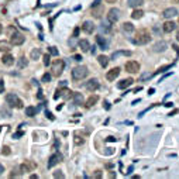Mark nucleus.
<instances>
[{
  "instance_id": "f257e3e1",
  "label": "nucleus",
  "mask_w": 179,
  "mask_h": 179,
  "mask_svg": "<svg viewBox=\"0 0 179 179\" xmlns=\"http://www.w3.org/2000/svg\"><path fill=\"white\" fill-rule=\"evenodd\" d=\"M150 40H151V37H150V31H148L147 28H141V30H138L137 34H135L134 42L138 44V45H144V44H148Z\"/></svg>"
},
{
  "instance_id": "f03ea898",
  "label": "nucleus",
  "mask_w": 179,
  "mask_h": 179,
  "mask_svg": "<svg viewBox=\"0 0 179 179\" xmlns=\"http://www.w3.org/2000/svg\"><path fill=\"white\" fill-rule=\"evenodd\" d=\"M6 103H7V106L14 107V109H21L23 107V100L14 93H9L6 96Z\"/></svg>"
},
{
  "instance_id": "7ed1b4c3",
  "label": "nucleus",
  "mask_w": 179,
  "mask_h": 179,
  "mask_svg": "<svg viewBox=\"0 0 179 179\" xmlns=\"http://www.w3.org/2000/svg\"><path fill=\"white\" fill-rule=\"evenodd\" d=\"M87 74H89V71H87L86 66H76V68H74V71H72V78H74L75 80H80V79L86 78Z\"/></svg>"
},
{
  "instance_id": "20e7f679",
  "label": "nucleus",
  "mask_w": 179,
  "mask_h": 179,
  "mask_svg": "<svg viewBox=\"0 0 179 179\" xmlns=\"http://www.w3.org/2000/svg\"><path fill=\"white\" fill-rule=\"evenodd\" d=\"M64 68H65V62L62 59L54 61V64H52V75L54 76H59L64 72Z\"/></svg>"
},
{
  "instance_id": "39448f33",
  "label": "nucleus",
  "mask_w": 179,
  "mask_h": 179,
  "mask_svg": "<svg viewBox=\"0 0 179 179\" xmlns=\"http://www.w3.org/2000/svg\"><path fill=\"white\" fill-rule=\"evenodd\" d=\"M11 37H10V44L11 45H21L24 42V37L20 34V32H17V31H14L13 28H11Z\"/></svg>"
},
{
  "instance_id": "423d86ee",
  "label": "nucleus",
  "mask_w": 179,
  "mask_h": 179,
  "mask_svg": "<svg viewBox=\"0 0 179 179\" xmlns=\"http://www.w3.org/2000/svg\"><path fill=\"white\" fill-rule=\"evenodd\" d=\"M72 93L69 89H66V87H58V90H56V93L54 95V99H58V97H65V99H69V97H72Z\"/></svg>"
},
{
  "instance_id": "0eeeda50",
  "label": "nucleus",
  "mask_w": 179,
  "mask_h": 179,
  "mask_svg": "<svg viewBox=\"0 0 179 179\" xmlns=\"http://www.w3.org/2000/svg\"><path fill=\"white\" fill-rule=\"evenodd\" d=\"M126 71L130 74H135L140 71V64L137 61H129V62H126Z\"/></svg>"
},
{
  "instance_id": "6e6552de",
  "label": "nucleus",
  "mask_w": 179,
  "mask_h": 179,
  "mask_svg": "<svg viewBox=\"0 0 179 179\" xmlns=\"http://www.w3.org/2000/svg\"><path fill=\"white\" fill-rule=\"evenodd\" d=\"M120 19V10L119 9H110L109 10V13H107V20L110 21V23H116L117 20Z\"/></svg>"
},
{
  "instance_id": "1a4fd4ad",
  "label": "nucleus",
  "mask_w": 179,
  "mask_h": 179,
  "mask_svg": "<svg viewBox=\"0 0 179 179\" xmlns=\"http://www.w3.org/2000/svg\"><path fill=\"white\" fill-rule=\"evenodd\" d=\"M37 168V165L34 164V162H31V161H24L23 164L20 165V171L21 172H31V171H34Z\"/></svg>"
},
{
  "instance_id": "9d476101",
  "label": "nucleus",
  "mask_w": 179,
  "mask_h": 179,
  "mask_svg": "<svg viewBox=\"0 0 179 179\" xmlns=\"http://www.w3.org/2000/svg\"><path fill=\"white\" fill-rule=\"evenodd\" d=\"M62 154H59V152H56V154H54V155L50 158V161H48V168H52V166H55L56 164H59L61 161H62Z\"/></svg>"
},
{
  "instance_id": "9b49d317",
  "label": "nucleus",
  "mask_w": 179,
  "mask_h": 179,
  "mask_svg": "<svg viewBox=\"0 0 179 179\" xmlns=\"http://www.w3.org/2000/svg\"><path fill=\"white\" fill-rule=\"evenodd\" d=\"M82 30L86 32V34H92V32L96 30V26L93 24V21H89V20H87V21H85V23H83Z\"/></svg>"
},
{
  "instance_id": "f8f14e48",
  "label": "nucleus",
  "mask_w": 179,
  "mask_h": 179,
  "mask_svg": "<svg viewBox=\"0 0 179 179\" xmlns=\"http://www.w3.org/2000/svg\"><path fill=\"white\" fill-rule=\"evenodd\" d=\"M119 75H120V69L119 68H113L106 74V79L110 80V82H113V80H116V78H117Z\"/></svg>"
},
{
  "instance_id": "ddd939ff",
  "label": "nucleus",
  "mask_w": 179,
  "mask_h": 179,
  "mask_svg": "<svg viewBox=\"0 0 179 179\" xmlns=\"http://www.w3.org/2000/svg\"><path fill=\"white\" fill-rule=\"evenodd\" d=\"M99 86H100V85H99V80H97V79H90V80L86 83V89H87V90H90V92L97 90Z\"/></svg>"
},
{
  "instance_id": "4468645a",
  "label": "nucleus",
  "mask_w": 179,
  "mask_h": 179,
  "mask_svg": "<svg viewBox=\"0 0 179 179\" xmlns=\"http://www.w3.org/2000/svg\"><path fill=\"white\" fill-rule=\"evenodd\" d=\"M133 82H134V80L131 78L123 79V80H120V82L117 83V87H119V89H126V87L131 86V85H133Z\"/></svg>"
},
{
  "instance_id": "2eb2a0df",
  "label": "nucleus",
  "mask_w": 179,
  "mask_h": 179,
  "mask_svg": "<svg viewBox=\"0 0 179 179\" xmlns=\"http://www.w3.org/2000/svg\"><path fill=\"white\" fill-rule=\"evenodd\" d=\"M178 14V10L175 7H169V9H165L164 10V17L165 19H171V17H175Z\"/></svg>"
},
{
  "instance_id": "dca6fc26",
  "label": "nucleus",
  "mask_w": 179,
  "mask_h": 179,
  "mask_svg": "<svg viewBox=\"0 0 179 179\" xmlns=\"http://www.w3.org/2000/svg\"><path fill=\"white\" fill-rule=\"evenodd\" d=\"M131 55V51H116L111 54V59H117L120 56H130Z\"/></svg>"
},
{
  "instance_id": "f3484780",
  "label": "nucleus",
  "mask_w": 179,
  "mask_h": 179,
  "mask_svg": "<svg viewBox=\"0 0 179 179\" xmlns=\"http://www.w3.org/2000/svg\"><path fill=\"white\" fill-rule=\"evenodd\" d=\"M176 28V24L174 23V21H166V23H164V26H162V30L165 32H172Z\"/></svg>"
},
{
  "instance_id": "a211bd4d",
  "label": "nucleus",
  "mask_w": 179,
  "mask_h": 179,
  "mask_svg": "<svg viewBox=\"0 0 179 179\" xmlns=\"http://www.w3.org/2000/svg\"><path fill=\"white\" fill-rule=\"evenodd\" d=\"M2 62H3L5 65H7V66H10V65L14 64V56L10 55V54H5L3 58H2Z\"/></svg>"
},
{
  "instance_id": "6ab92c4d",
  "label": "nucleus",
  "mask_w": 179,
  "mask_h": 179,
  "mask_svg": "<svg viewBox=\"0 0 179 179\" xmlns=\"http://www.w3.org/2000/svg\"><path fill=\"white\" fill-rule=\"evenodd\" d=\"M85 140H86V138H85V135H83V134H80L79 131H76V133H75L74 142L76 144V145H82L83 142H85Z\"/></svg>"
},
{
  "instance_id": "aec40b11",
  "label": "nucleus",
  "mask_w": 179,
  "mask_h": 179,
  "mask_svg": "<svg viewBox=\"0 0 179 179\" xmlns=\"http://www.w3.org/2000/svg\"><path fill=\"white\" fill-rule=\"evenodd\" d=\"M96 42H97V45L100 47V50H107V42H106V40L102 35H97L96 37Z\"/></svg>"
},
{
  "instance_id": "412c9836",
  "label": "nucleus",
  "mask_w": 179,
  "mask_h": 179,
  "mask_svg": "<svg viewBox=\"0 0 179 179\" xmlns=\"http://www.w3.org/2000/svg\"><path fill=\"white\" fill-rule=\"evenodd\" d=\"M165 50H166V42L165 41H159L154 45V51H155V52H161V51H165Z\"/></svg>"
},
{
  "instance_id": "4be33fe9",
  "label": "nucleus",
  "mask_w": 179,
  "mask_h": 179,
  "mask_svg": "<svg viewBox=\"0 0 179 179\" xmlns=\"http://www.w3.org/2000/svg\"><path fill=\"white\" fill-rule=\"evenodd\" d=\"M97 100H99V97H97L96 95H92V96H90V97H89V99L86 100V107H89V109H90L92 106L96 105Z\"/></svg>"
},
{
  "instance_id": "5701e85b",
  "label": "nucleus",
  "mask_w": 179,
  "mask_h": 179,
  "mask_svg": "<svg viewBox=\"0 0 179 179\" xmlns=\"http://www.w3.org/2000/svg\"><path fill=\"white\" fill-rule=\"evenodd\" d=\"M11 50V44L9 41H0V51L3 52H9Z\"/></svg>"
},
{
  "instance_id": "b1692460",
  "label": "nucleus",
  "mask_w": 179,
  "mask_h": 179,
  "mask_svg": "<svg viewBox=\"0 0 179 179\" xmlns=\"http://www.w3.org/2000/svg\"><path fill=\"white\" fill-rule=\"evenodd\" d=\"M72 97H74V102H75V105L76 106H79V105H82L83 103L82 93H72Z\"/></svg>"
},
{
  "instance_id": "393cba45",
  "label": "nucleus",
  "mask_w": 179,
  "mask_h": 179,
  "mask_svg": "<svg viewBox=\"0 0 179 179\" xmlns=\"http://www.w3.org/2000/svg\"><path fill=\"white\" fill-rule=\"evenodd\" d=\"M38 110H40V107H27L26 109V116H30V117H32V116H35L38 113Z\"/></svg>"
},
{
  "instance_id": "a878e982",
  "label": "nucleus",
  "mask_w": 179,
  "mask_h": 179,
  "mask_svg": "<svg viewBox=\"0 0 179 179\" xmlns=\"http://www.w3.org/2000/svg\"><path fill=\"white\" fill-rule=\"evenodd\" d=\"M110 21L107 20V21H103L102 23V26H100V30L102 31H105V32H110L111 31V26H110Z\"/></svg>"
},
{
  "instance_id": "bb28decb",
  "label": "nucleus",
  "mask_w": 179,
  "mask_h": 179,
  "mask_svg": "<svg viewBox=\"0 0 179 179\" xmlns=\"http://www.w3.org/2000/svg\"><path fill=\"white\" fill-rule=\"evenodd\" d=\"M102 11H103V7H102L100 5L96 6V7H92V13H93V16H95L96 19H99V17L102 16Z\"/></svg>"
},
{
  "instance_id": "cd10ccee",
  "label": "nucleus",
  "mask_w": 179,
  "mask_h": 179,
  "mask_svg": "<svg viewBox=\"0 0 179 179\" xmlns=\"http://www.w3.org/2000/svg\"><path fill=\"white\" fill-rule=\"evenodd\" d=\"M79 47H80V50H82L83 52H86V51H89V48H90V44H89L87 40H82V41H79Z\"/></svg>"
},
{
  "instance_id": "c85d7f7f",
  "label": "nucleus",
  "mask_w": 179,
  "mask_h": 179,
  "mask_svg": "<svg viewBox=\"0 0 179 179\" xmlns=\"http://www.w3.org/2000/svg\"><path fill=\"white\" fill-rule=\"evenodd\" d=\"M121 30H123L124 32H127V34H129V32L134 31V26L131 23H124L123 26H121Z\"/></svg>"
},
{
  "instance_id": "c756f323",
  "label": "nucleus",
  "mask_w": 179,
  "mask_h": 179,
  "mask_svg": "<svg viewBox=\"0 0 179 179\" xmlns=\"http://www.w3.org/2000/svg\"><path fill=\"white\" fill-rule=\"evenodd\" d=\"M97 61H99V64H100L103 68H106V66L109 65V58L105 55H99L97 56Z\"/></svg>"
},
{
  "instance_id": "7c9ffc66",
  "label": "nucleus",
  "mask_w": 179,
  "mask_h": 179,
  "mask_svg": "<svg viewBox=\"0 0 179 179\" xmlns=\"http://www.w3.org/2000/svg\"><path fill=\"white\" fill-rule=\"evenodd\" d=\"M144 3V0H127V5L130 7H140Z\"/></svg>"
},
{
  "instance_id": "2f4dec72",
  "label": "nucleus",
  "mask_w": 179,
  "mask_h": 179,
  "mask_svg": "<svg viewBox=\"0 0 179 179\" xmlns=\"http://www.w3.org/2000/svg\"><path fill=\"white\" fill-rule=\"evenodd\" d=\"M27 65H28V59H27V58H24V56H21V58L17 61V66H19V69L26 68Z\"/></svg>"
},
{
  "instance_id": "473e14b6",
  "label": "nucleus",
  "mask_w": 179,
  "mask_h": 179,
  "mask_svg": "<svg viewBox=\"0 0 179 179\" xmlns=\"http://www.w3.org/2000/svg\"><path fill=\"white\" fill-rule=\"evenodd\" d=\"M142 14H144V11H142V10H134L133 13H131V17H133L134 20H138V19H141L142 17Z\"/></svg>"
},
{
  "instance_id": "72a5a7b5",
  "label": "nucleus",
  "mask_w": 179,
  "mask_h": 179,
  "mask_svg": "<svg viewBox=\"0 0 179 179\" xmlns=\"http://www.w3.org/2000/svg\"><path fill=\"white\" fill-rule=\"evenodd\" d=\"M172 65H174V64H172ZM172 65H164V66H161V68L156 69L155 74H154V75H158V74H162V72H165V71H168V69L172 68Z\"/></svg>"
},
{
  "instance_id": "f704fd0d",
  "label": "nucleus",
  "mask_w": 179,
  "mask_h": 179,
  "mask_svg": "<svg viewBox=\"0 0 179 179\" xmlns=\"http://www.w3.org/2000/svg\"><path fill=\"white\" fill-rule=\"evenodd\" d=\"M40 55H41V51H40V48H35V50L31 51V59H38Z\"/></svg>"
},
{
  "instance_id": "c9c22d12",
  "label": "nucleus",
  "mask_w": 179,
  "mask_h": 179,
  "mask_svg": "<svg viewBox=\"0 0 179 179\" xmlns=\"http://www.w3.org/2000/svg\"><path fill=\"white\" fill-rule=\"evenodd\" d=\"M42 59H44V65H45V66H48V65H50V62H51V56L48 55V54H45V55L42 56Z\"/></svg>"
},
{
  "instance_id": "e433bc0d",
  "label": "nucleus",
  "mask_w": 179,
  "mask_h": 179,
  "mask_svg": "<svg viewBox=\"0 0 179 179\" xmlns=\"http://www.w3.org/2000/svg\"><path fill=\"white\" fill-rule=\"evenodd\" d=\"M48 51H50L51 55H58V54H59V52H58V50H56L55 47H50V48H48Z\"/></svg>"
},
{
  "instance_id": "4c0bfd02",
  "label": "nucleus",
  "mask_w": 179,
  "mask_h": 179,
  "mask_svg": "<svg viewBox=\"0 0 179 179\" xmlns=\"http://www.w3.org/2000/svg\"><path fill=\"white\" fill-rule=\"evenodd\" d=\"M50 80H51V75L50 74H44V75H42V82L48 83Z\"/></svg>"
},
{
  "instance_id": "58836bf2",
  "label": "nucleus",
  "mask_w": 179,
  "mask_h": 179,
  "mask_svg": "<svg viewBox=\"0 0 179 179\" xmlns=\"http://www.w3.org/2000/svg\"><path fill=\"white\" fill-rule=\"evenodd\" d=\"M54 178H65V175L62 174V172H61V171H55V172H54Z\"/></svg>"
},
{
  "instance_id": "ea45409f",
  "label": "nucleus",
  "mask_w": 179,
  "mask_h": 179,
  "mask_svg": "<svg viewBox=\"0 0 179 179\" xmlns=\"http://www.w3.org/2000/svg\"><path fill=\"white\" fill-rule=\"evenodd\" d=\"M10 152H11V151H10L9 147H3V151H2V154H3V155H9Z\"/></svg>"
},
{
  "instance_id": "a19ab883",
  "label": "nucleus",
  "mask_w": 179,
  "mask_h": 179,
  "mask_svg": "<svg viewBox=\"0 0 179 179\" xmlns=\"http://www.w3.org/2000/svg\"><path fill=\"white\" fill-rule=\"evenodd\" d=\"M150 78H152V75L151 74H144V75H141V80H145V79H150Z\"/></svg>"
},
{
  "instance_id": "79ce46f5",
  "label": "nucleus",
  "mask_w": 179,
  "mask_h": 179,
  "mask_svg": "<svg viewBox=\"0 0 179 179\" xmlns=\"http://www.w3.org/2000/svg\"><path fill=\"white\" fill-rule=\"evenodd\" d=\"M93 178L100 179V178H102V171H95V174H93Z\"/></svg>"
},
{
  "instance_id": "37998d69",
  "label": "nucleus",
  "mask_w": 179,
  "mask_h": 179,
  "mask_svg": "<svg viewBox=\"0 0 179 179\" xmlns=\"http://www.w3.org/2000/svg\"><path fill=\"white\" fill-rule=\"evenodd\" d=\"M21 135H24V131H17V133L13 135V138H16V140H17V138H20Z\"/></svg>"
},
{
  "instance_id": "c03bdc74",
  "label": "nucleus",
  "mask_w": 179,
  "mask_h": 179,
  "mask_svg": "<svg viewBox=\"0 0 179 179\" xmlns=\"http://www.w3.org/2000/svg\"><path fill=\"white\" fill-rule=\"evenodd\" d=\"M5 92V80H2L0 79V93Z\"/></svg>"
},
{
  "instance_id": "a18cd8bd",
  "label": "nucleus",
  "mask_w": 179,
  "mask_h": 179,
  "mask_svg": "<svg viewBox=\"0 0 179 179\" xmlns=\"http://www.w3.org/2000/svg\"><path fill=\"white\" fill-rule=\"evenodd\" d=\"M45 114H47V117H48V119H50V120H54V119H55V117L52 116V113H51V111H48V110L45 111Z\"/></svg>"
},
{
  "instance_id": "49530a36",
  "label": "nucleus",
  "mask_w": 179,
  "mask_h": 179,
  "mask_svg": "<svg viewBox=\"0 0 179 179\" xmlns=\"http://www.w3.org/2000/svg\"><path fill=\"white\" fill-rule=\"evenodd\" d=\"M78 35H79V28L76 27V28H75V30H74V38H76V37H78Z\"/></svg>"
},
{
  "instance_id": "de8ad7c7",
  "label": "nucleus",
  "mask_w": 179,
  "mask_h": 179,
  "mask_svg": "<svg viewBox=\"0 0 179 179\" xmlns=\"http://www.w3.org/2000/svg\"><path fill=\"white\" fill-rule=\"evenodd\" d=\"M100 2H102V0H95V2L92 3V7H96V6H99V5H100Z\"/></svg>"
},
{
  "instance_id": "09e8293b",
  "label": "nucleus",
  "mask_w": 179,
  "mask_h": 179,
  "mask_svg": "<svg viewBox=\"0 0 179 179\" xmlns=\"http://www.w3.org/2000/svg\"><path fill=\"white\" fill-rule=\"evenodd\" d=\"M106 141H117V138H116V137H111V135H110V137L106 138Z\"/></svg>"
},
{
  "instance_id": "8fccbe9b",
  "label": "nucleus",
  "mask_w": 179,
  "mask_h": 179,
  "mask_svg": "<svg viewBox=\"0 0 179 179\" xmlns=\"http://www.w3.org/2000/svg\"><path fill=\"white\" fill-rule=\"evenodd\" d=\"M131 172H133V165H131V166H129V169H127V172H126V175H130V174H131Z\"/></svg>"
},
{
  "instance_id": "3c124183",
  "label": "nucleus",
  "mask_w": 179,
  "mask_h": 179,
  "mask_svg": "<svg viewBox=\"0 0 179 179\" xmlns=\"http://www.w3.org/2000/svg\"><path fill=\"white\" fill-rule=\"evenodd\" d=\"M176 113H179V110H178V109H175V110L172 111V113H169V114H168V116H169V117H172V116H174V114H176Z\"/></svg>"
},
{
  "instance_id": "603ef678",
  "label": "nucleus",
  "mask_w": 179,
  "mask_h": 179,
  "mask_svg": "<svg viewBox=\"0 0 179 179\" xmlns=\"http://www.w3.org/2000/svg\"><path fill=\"white\" fill-rule=\"evenodd\" d=\"M74 59H75V61H82V56H80V55H75Z\"/></svg>"
},
{
  "instance_id": "864d4df0",
  "label": "nucleus",
  "mask_w": 179,
  "mask_h": 179,
  "mask_svg": "<svg viewBox=\"0 0 179 179\" xmlns=\"http://www.w3.org/2000/svg\"><path fill=\"white\" fill-rule=\"evenodd\" d=\"M66 86V80H62V82L59 83V87H65Z\"/></svg>"
},
{
  "instance_id": "5fc2aeb1",
  "label": "nucleus",
  "mask_w": 179,
  "mask_h": 179,
  "mask_svg": "<svg viewBox=\"0 0 179 179\" xmlns=\"http://www.w3.org/2000/svg\"><path fill=\"white\" fill-rule=\"evenodd\" d=\"M154 92H155V90H154V87H151V89L148 90V95H154Z\"/></svg>"
},
{
  "instance_id": "6e6d98bb",
  "label": "nucleus",
  "mask_w": 179,
  "mask_h": 179,
  "mask_svg": "<svg viewBox=\"0 0 179 179\" xmlns=\"http://www.w3.org/2000/svg\"><path fill=\"white\" fill-rule=\"evenodd\" d=\"M3 172H5V166L0 164V174H3Z\"/></svg>"
},
{
  "instance_id": "4d7b16f0",
  "label": "nucleus",
  "mask_w": 179,
  "mask_h": 179,
  "mask_svg": "<svg viewBox=\"0 0 179 179\" xmlns=\"http://www.w3.org/2000/svg\"><path fill=\"white\" fill-rule=\"evenodd\" d=\"M105 2H106V3H110V5H111V3H116L117 0H105Z\"/></svg>"
},
{
  "instance_id": "13d9d810",
  "label": "nucleus",
  "mask_w": 179,
  "mask_h": 179,
  "mask_svg": "<svg viewBox=\"0 0 179 179\" xmlns=\"http://www.w3.org/2000/svg\"><path fill=\"white\" fill-rule=\"evenodd\" d=\"M37 97H38V99H42V92H41V90H40V92H38Z\"/></svg>"
},
{
  "instance_id": "bf43d9fd",
  "label": "nucleus",
  "mask_w": 179,
  "mask_h": 179,
  "mask_svg": "<svg viewBox=\"0 0 179 179\" xmlns=\"http://www.w3.org/2000/svg\"><path fill=\"white\" fill-rule=\"evenodd\" d=\"M165 106H166V107H172V106H174V103H171V102H169V103H165Z\"/></svg>"
},
{
  "instance_id": "052dcab7",
  "label": "nucleus",
  "mask_w": 179,
  "mask_h": 179,
  "mask_svg": "<svg viewBox=\"0 0 179 179\" xmlns=\"http://www.w3.org/2000/svg\"><path fill=\"white\" fill-rule=\"evenodd\" d=\"M138 102H141V99H137V100H134V102H133V103H131V105H137Z\"/></svg>"
},
{
  "instance_id": "680f3d73",
  "label": "nucleus",
  "mask_w": 179,
  "mask_h": 179,
  "mask_svg": "<svg viewBox=\"0 0 179 179\" xmlns=\"http://www.w3.org/2000/svg\"><path fill=\"white\" fill-rule=\"evenodd\" d=\"M90 52H92V54H95V52H96V47H93L92 50H90Z\"/></svg>"
},
{
  "instance_id": "e2e57ef3",
  "label": "nucleus",
  "mask_w": 179,
  "mask_h": 179,
  "mask_svg": "<svg viewBox=\"0 0 179 179\" xmlns=\"http://www.w3.org/2000/svg\"><path fill=\"white\" fill-rule=\"evenodd\" d=\"M2 31H3V26L0 24V34H2Z\"/></svg>"
},
{
  "instance_id": "0e129e2a",
  "label": "nucleus",
  "mask_w": 179,
  "mask_h": 179,
  "mask_svg": "<svg viewBox=\"0 0 179 179\" xmlns=\"http://www.w3.org/2000/svg\"><path fill=\"white\" fill-rule=\"evenodd\" d=\"M172 3H179V0H172Z\"/></svg>"
},
{
  "instance_id": "69168bd1",
  "label": "nucleus",
  "mask_w": 179,
  "mask_h": 179,
  "mask_svg": "<svg viewBox=\"0 0 179 179\" xmlns=\"http://www.w3.org/2000/svg\"><path fill=\"white\" fill-rule=\"evenodd\" d=\"M176 38H178V41H179V32H178V37H176Z\"/></svg>"
}]
</instances>
